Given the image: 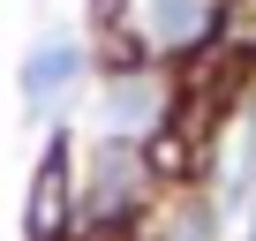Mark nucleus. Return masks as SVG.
<instances>
[{
	"instance_id": "f257e3e1",
	"label": "nucleus",
	"mask_w": 256,
	"mask_h": 241,
	"mask_svg": "<svg viewBox=\"0 0 256 241\" xmlns=\"http://www.w3.org/2000/svg\"><path fill=\"white\" fill-rule=\"evenodd\" d=\"M158 106H166V90H158V76L151 68H120L106 90H98V120L128 144V136H144V128H158Z\"/></svg>"
},
{
	"instance_id": "f03ea898",
	"label": "nucleus",
	"mask_w": 256,
	"mask_h": 241,
	"mask_svg": "<svg viewBox=\"0 0 256 241\" xmlns=\"http://www.w3.org/2000/svg\"><path fill=\"white\" fill-rule=\"evenodd\" d=\"M76 76H83V38L60 30V38H38V46L23 53V76H16V83H23V106L46 113L60 90H76Z\"/></svg>"
},
{
	"instance_id": "7ed1b4c3",
	"label": "nucleus",
	"mask_w": 256,
	"mask_h": 241,
	"mask_svg": "<svg viewBox=\"0 0 256 241\" xmlns=\"http://www.w3.org/2000/svg\"><path fill=\"white\" fill-rule=\"evenodd\" d=\"M136 181H144L136 151L113 136V144L98 151V166H90V211H128V204H136Z\"/></svg>"
},
{
	"instance_id": "20e7f679",
	"label": "nucleus",
	"mask_w": 256,
	"mask_h": 241,
	"mask_svg": "<svg viewBox=\"0 0 256 241\" xmlns=\"http://www.w3.org/2000/svg\"><path fill=\"white\" fill-rule=\"evenodd\" d=\"M144 30L158 46H196L211 30V0H144Z\"/></svg>"
},
{
	"instance_id": "39448f33",
	"label": "nucleus",
	"mask_w": 256,
	"mask_h": 241,
	"mask_svg": "<svg viewBox=\"0 0 256 241\" xmlns=\"http://www.w3.org/2000/svg\"><path fill=\"white\" fill-rule=\"evenodd\" d=\"M226 181H234V204H248V188H256V106L234 120V174Z\"/></svg>"
},
{
	"instance_id": "423d86ee",
	"label": "nucleus",
	"mask_w": 256,
	"mask_h": 241,
	"mask_svg": "<svg viewBox=\"0 0 256 241\" xmlns=\"http://www.w3.org/2000/svg\"><path fill=\"white\" fill-rule=\"evenodd\" d=\"M53 204H60V158H46V174H38V211H30V234L38 241L53 234Z\"/></svg>"
},
{
	"instance_id": "0eeeda50",
	"label": "nucleus",
	"mask_w": 256,
	"mask_h": 241,
	"mask_svg": "<svg viewBox=\"0 0 256 241\" xmlns=\"http://www.w3.org/2000/svg\"><path fill=\"white\" fill-rule=\"evenodd\" d=\"M211 226H218V211H211V204H196V211H181L174 241H211Z\"/></svg>"
},
{
	"instance_id": "6e6552de",
	"label": "nucleus",
	"mask_w": 256,
	"mask_h": 241,
	"mask_svg": "<svg viewBox=\"0 0 256 241\" xmlns=\"http://www.w3.org/2000/svg\"><path fill=\"white\" fill-rule=\"evenodd\" d=\"M248 241H256V188H248Z\"/></svg>"
}]
</instances>
